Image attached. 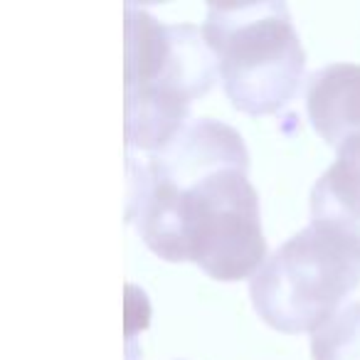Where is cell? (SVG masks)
<instances>
[{"label":"cell","instance_id":"obj_3","mask_svg":"<svg viewBox=\"0 0 360 360\" xmlns=\"http://www.w3.org/2000/svg\"><path fill=\"white\" fill-rule=\"evenodd\" d=\"M202 35L215 52L225 94L237 111L276 114L296 96L306 52L286 3L210 6Z\"/></svg>","mask_w":360,"mask_h":360},{"label":"cell","instance_id":"obj_4","mask_svg":"<svg viewBox=\"0 0 360 360\" xmlns=\"http://www.w3.org/2000/svg\"><path fill=\"white\" fill-rule=\"evenodd\" d=\"M360 284V240L326 222L296 232L250 279L255 311L281 333L319 330Z\"/></svg>","mask_w":360,"mask_h":360},{"label":"cell","instance_id":"obj_2","mask_svg":"<svg viewBox=\"0 0 360 360\" xmlns=\"http://www.w3.org/2000/svg\"><path fill=\"white\" fill-rule=\"evenodd\" d=\"M126 134L141 150L163 148L188 126L191 106L212 89L220 65L202 27L168 25L143 8H129Z\"/></svg>","mask_w":360,"mask_h":360},{"label":"cell","instance_id":"obj_7","mask_svg":"<svg viewBox=\"0 0 360 360\" xmlns=\"http://www.w3.org/2000/svg\"><path fill=\"white\" fill-rule=\"evenodd\" d=\"M314 360H360V301L345 306L311 333Z\"/></svg>","mask_w":360,"mask_h":360},{"label":"cell","instance_id":"obj_5","mask_svg":"<svg viewBox=\"0 0 360 360\" xmlns=\"http://www.w3.org/2000/svg\"><path fill=\"white\" fill-rule=\"evenodd\" d=\"M311 126L328 146L360 134V65L335 62L314 72L306 86Z\"/></svg>","mask_w":360,"mask_h":360},{"label":"cell","instance_id":"obj_1","mask_svg":"<svg viewBox=\"0 0 360 360\" xmlns=\"http://www.w3.org/2000/svg\"><path fill=\"white\" fill-rule=\"evenodd\" d=\"M240 131L215 119L188 124L155 150L139 198L146 247L193 262L215 281L252 279L266 262L259 195Z\"/></svg>","mask_w":360,"mask_h":360},{"label":"cell","instance_id":"obj_6","mask_svg":"<svg viewBox=\"0 0 360 360\" xmlns=\"http://www.w3.org/2000/svg\"><path fill=\"white\" fill-rule=\"evenodd\" d=\"M311 220L335 225L360 240V134L340 146L335 163L311 191Z\"/></svg>","mask_w":360,"mask_h":360}]
</instances>
